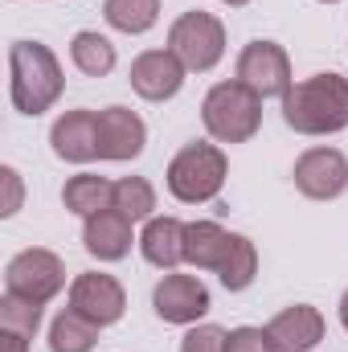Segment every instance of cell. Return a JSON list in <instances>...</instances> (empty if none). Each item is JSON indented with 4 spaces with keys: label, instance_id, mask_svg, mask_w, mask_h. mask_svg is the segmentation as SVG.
Returning a JSON list of instances; mask_svg holds the SVG:
<instances>
[{
    "label": "cell",
    "instance_id": "obj_1",
    "mask_svg": "<svg viewBox=\"0 0 348 352\" xmlns=\"http://www.w3.org/2000/svg\"><path fill=\"white\" fill-rule=\"evenodd\" d=\"M283 119L299 135H336L348 127V78L312 74L283 94Z\"/></svg>",
    "mask_w": 348,
    "mask_h": 352
},
{
    "label": "cell",
    "instance_id": "obj_2",
    "mask_svg": "<svg viewBox=\"0 0 348 352\" xmlns=\"http://www.w3.org/2000/svg\"><path fill=\"white\" fill-rule=\"evenodd\" d=\"M66 87V74L50 45L41 41H12L8 45V98L21 115H45Z\"/></svg>",
    "mask_w": 348,
    "mask_h": 352
},
{
    "label": "cell",
    "instance_id": "obj_3",
    "mask_svg": "<svg viewBox=\"0 0 348 352\" xmlns=\"http://www.w3.org/2000/svg\"><path fill=\"white\" fill-rule=\"evenodd\" d=\"M201 123L217 144H246L262 127V98L246 82H217L201 102Z\"/></svg>",
    "mask_w": 348,
    "mask_h": 352
},
{
    "label": "cell",
    "instance_id": "obj_4",
    "mask_svg": "<svg viewBox=\"0 0 348 352\" xmlns=\"http://www.w3.org/2000/svg\"><path fill=\"white\" fill-rule=\"evenodd\" d=\"M226 152L217 144H184L168 164V192H173L180 205H205L221 192L226 184Z\"/></svg>",
    "mask_w": 348,
    "mask_h": 352
},
{
    "label": "cell",
    "instance_id": "obj_5",
    "mask_svg": "<svg viewBox=\"0 0 348 352\" xmlns=\"http://www.w3.org/2000/svg\"><path fill=\"white\" fill-rule=\"evenodd\" d=\"M168 50L180 58L184 70L205 74V70H213V66L221 62V54H226V25H221L213 12L193 8V12H184V16L173 21V29H168Z\"/></svg>",
    "mask_w": 348,
    "mask_h": 352
},
{
    "label": "cell",
    "instance_id": "obj_6",
    "mask_svg": "<svg viewBox=\"0 0 348 352\" xmlns=\"http://www.w3.org/2000/svg\"><path fill=\"white\" fill-rule=\"evenodd\" d=\"M66 287V266L54 250H21L12 263L4 266V291L8 295H21V299H33V303H50L58 291Z\"/></svg>",
    "mask_w": 348,
    "mask_h": 352
},
{
    "label": "cell",
    "instance_id": "obj_7",
    "mask_svg": "<svg viewBox=\"0 0 348 352\" xmlns=\"http://www.w3.org/2000/svg\"><path fill=\"white\" fill-rule=\"evenodd\" d=\"M238 82L254 90L259 98H283L291 82V58L279 41H250L242 54H238Z\"/></svg>",
    "mask_w": 348,
    "mask_h": 352
},
{
    "label": "cell",
    "instance_id": "obj_8",
    "mask_svg": "<svg viewBox=\"0 0 348 352\" xmlns=\"http://www.w3.org/2000/svg\"><path fill=\"white\" fill-rule=\"evenodd\" d=\"M70 307H74L78 316H87L90 324L111 328V324L123 320V311H127V295H123V287H119L115 274L87 270V274H78V278L70 283Z\"/></svg>",
    "mask_w": 348,
    "mask_h": 352
},
{
    "label": "cell",
    "instance_id": "obj_9",
    "mask_svg": "<svg viewBox=\"0 0 348 352\" xmlns=\"http://www.w3.org/2000/svg\"><path fill=\"white\" fill-rule=\"evenodd\" d=\"M295 188L312 201H336L348 188V160L340 148H307L295 160Z\"/></svg>",
    "mask_w": 348,
    "mask_h": 352
},
{
    "label": "cell",
    "instance_id": "obj_10",
    "mask_svg": "<svg viewBox=\"0 0 348 352\" xmlns=\"http://www.w3.org/2000/svg\"><path fill=\"white\" fill-rule=\"evenodd\" d=\"M152 307L164 324H197L213 303H209V287L197 274H164L152 291Z\"/></svg>",
    "mask_w": 348,
    "mask_h": 352
},
{
    "label": "cell",
    "instance_id": "obj_11",
    "mask_svg": "<svg viewBox=\"0 0 348 352\" xmlns=\"http://www.w3.org/2000/svg\"><path fill=\"white\" fill-rule=\"evenodd\" d=\"M148 144V127L131 107H102L98 111V160H135Z\"/></svg>",
    "mask_w": 348,
    "mask_h": 352
},
{
    "label": "cell",
    "instance_id": "obj_12",
    "mask_svg": "<svg viewBox=\"0 0 348 352\" xmlns=\"http://www.w3.org/2000/svg\"><path fill=\"white\" fill-rule=\"evenodd\" d=\"M131 90L148 102H168L176 90L184 87V66L173 50H144L131 62Z\"/></svg>",
    "mask_w": 348,
    "mask_h": 352
},
{
    "label": "cell",
    "instance_id": "obj_13",
    "mask_svg": "<svg viewBox=\"0 0 348 352\" xmlns=\"http://www.w3.org/2000/svg\"><path fill=\"white\" fill-rule=\"evenodd\" d=\"M266 336H270V349L274 352H312L324 340V316H320V307H312V303L283 307V311L266 324Z\"/></svg>",
    "mask_w": 348,
    "mask_h": 352
},
{
    "label": "cell",
    "instance_id": "obj_14",
    "mask_svg": "<svg viewBox=\"0 0 348 352\" xmlns=\"http://www.w3.org/2000/svg\"><path fill=\"white\" fill-rule=\"evenodd\" d=\"M50 144H54V156L70 160V164H90L98 156V111H66L54 131H50Z\"/></svg>",
    "mask_w": 348,
    "mask_h": 352
},
{
    "label": "cell",
    "instance_id": "obj_15",
    "mask_svg": "<svg viewBox=\"0 0 348 352\" xmlns=\"http://www.w3.org/2000/svg\"><path fill=\"white\" fill-rule=\"evenodd\" d=\"M131 226L135 221H127L115 205L111 209H102V213H94L87 217V226H83V246H87L90 258H98V263H119V258H127L131 254Z\"/></svg>",
    "mask_w": 348,
    "mask_h": 352
},
{
    "label": "cell",
    "instance_id": "obj_16",
    "mask_svg": "<svg viewBox=\"0 0 348 352\" xmlns=\"http://www.w3.org/2000/svg\"><path fill=\"white\" fill-rule=\"evenodd\" d=\"M230 230H221L217 221H188L184 226V263L197 270H221L230 254Z\"/></svg>",
    "mask_w": 348,
    "mask_h": 352
},
{
    "label": "cell",
    "instance_id": "obj_17",
    "mask_svg": "<svg viewBox=\"0 0 348 352\" xmlns=\"http://www.w3.org/2000/svg\"><path fill=\"white\" fill-rule=\"evenodd\" d=\"M140 250L144 258L160 270H173L184 263V221L176 217H152L140 234Z\"/></svg>",
    "mask_w": 348,
    "mask_h": 352
},
{
    "label": "cell",
    "instance_id": "obj_18",
    "mask_svg": "<svg viewBox=\"0 0 348 352\" xmlns=\"http://www.w3.org/2000/svg\"><path fill=\"white\" fill-rule=\"evenodd\" d=\"M62 205H66L70 213H78V217H94V213H102V209L115 205V184H111L107 176L78 173V176L66 180V188H62Z\"/></svg>",
    "mask_w": 348,
    "mask_h": 352
},
{
    "label": "cell",
    "instance_id": "obj_19",
    "mask_svg": "<svg viewBox=\"0 0 348 352\" xmlns=\"http://www.w3.org/2000/svg\"><path fill=\"white\" fill-rule=\"evenodd\" d=\"M98 344V324L78 316L74 307L58 311L50 324V352H90Z\"/></svg>",
    "mask_w": 348,
    "mask_h": 352
},
{
    "label": "cell",
    "instance_id": "obj_20",
    "mask_svg": "<svg viewBox=\"0 0 348 352\" xmlns=\"http://www.w3.org/2000/svg\"><path fill=\"white\" fill-rule=\"evenodd\" d=\"M102 16L111 29L140 37L160 21V0H102Z\"/></svg>",
    "mask_w": 348,
    "mask_h": 352
},
{
    "label": "cell",
    "instance_id": "obj_21",
    "mask_svg": "<svg viewBox=\"0 0 348 352\" xmlns=\"http://www.w3.org/2000/svg\"><path fill=\"white\" fill-rule=\"evenodd\" d=\"M70 62L90 74V78H107L111 70H115V45L102 37V33H94V29H83V33H74V41H70Z\"/></svg>",
    "mask_w": 348,
    "mask_h": 352
},
{
    "label": "cell",
    "instance_id": "obj_22",
    "mask_svg": "<svg viewBox=\"0 0 348 352\" xmlns=\"http://www.w3.org/2000/svg\"><path fill=\"white\" fill-rule=\"evenodd\" d=\"M254 274H259V250H254V242L242 238V234H234L230 238V254H226V263L217 270L221 287L226 291H246L254 283Z\"/></svg>",
    "mask_w": 348,
    "mask_h": 352
},
{
    "label": "cell",
    "instance_id": "obj_23",
    "mask_svg": "<svg viewBox=\"0 0 348 352\" xmlns=\"http://www.w3.org/2000/svg\"><path fill=\"white\" fill-rule=\"evenodd\" d=\"M115 209H119L127 221H152L156 188H152L144 176H123V180H115Z\"/></svg>",
    "mask_w": 348,
    "mask_h": 352
},
{
    "label": "cell",
    "instance_id": "obj_24",
    "mask_svg": "<svg viewBox=\"0 0 348 352\" xmlns=\"http://www.w3.org/2000/svg\"><path fill=\"white\" fill-rule=\"evenodd\" d=\"M0 328H4V332H21V336L33 340L37 328H41V303L4 291V299H0Z\"/></svg>",
    "mask_w": 348,
    "mask_h": 352
},
{
    "label": "cell",
    "instance_id": "obj_25",
    "mask_svg": "<svg viewBox=\"0 0 348 352\" xmlns=\"http://www.w3.org/2000/svg\"><path fill=\"white\" fill-rule=\"evenodd\" d=\"M226 328H217V324H197V328H188L184 332V340H180V352H226Z\"/></svg>",
    "mask_w": 348,
    "mask_h": 352
},
{
    "label": "cell",
    "instance_id": "obj_26",
    "mask_svg": "<svg viewBox=\"0 0 348 352\" xmlns=\"http://www.w3.org/2000/svg\"><path fill=\"white\" fill-rule=\"evenodd\" d=\"M226 352H274L270 349V336H266V328H234L230 336H226Z\"/></svg>",
    "mask_w": 348,
    "mask_h": 352
},
{
    "label": "cell",
    "instance_id": "obj_27",
    "mask_svg": "<svg viewBox=\"0 0 348 352\" xmlns=\"http://www.w3.org/2000/svg\"><path fill=\"white\" fill-rule=\"evenodd\" d=\"M0 180H4V188H8L4 209H0V213H4V217H12V213L21 209V176H17V168H8V164H4V168H0Z\"/></svg>",
    "mask_w": 348,
    "mask_h": 352
},
{
    "label": "cell",
    "instance_id": "obj_28",
    "mask_svg": "<svg viewBox=\"0 0 348 352\" xmlns=\"http://www.w3.org/2000/svg\"><path fill=\"white\" fill-rule=\"evenodd\" d=\"M0 349L4 352H29V336H21V332H4V328H0Z\"/></svg>",
    "mask_w": 348,
    "mask_h": 352
},
{
    "label": "cell",
    "instance_id": "obj_29",
    "mask_svg": "<svg viewBox=\"0 0 348 352\" xmlns=\"http://www.w3.org/2000/svg\"><path fill=\"white\" fill-rule=\"evenodd\" d=\"M340 324H345V332H348V291L340 295Z\"/></svg>",
    "mask_w": 348,
    "mask_h": 352
},
{
    "label": "cell",
    "instance_id": "obj_30",
    "mask_svg": "<svg viewBox=\"0 0 348 352\" xmlns=\"http://www.w3.org/2000/svg\"><path fill=\"white\" fill-rule=\"evenodd\" d=\"M221 4H230V8H242V4H250V0H221Z\"/></svg>",
    "mask_w": 348,
    "mask_h": 352
},
{
    "label": "cell",
    "instance_id": "obj_31",
    "mask_svg": "<svg viewBox=\"0 0 348 352\" xmlns=\"http://www.w3.org/2000/svg\"><path fill=\"white\" fill-rule=\"evenodd\" d=\"M320 4H336V0H320Z\"/></svg>",
    "mask_w": 348,
    "mask_h": 352
}]
</instances>
